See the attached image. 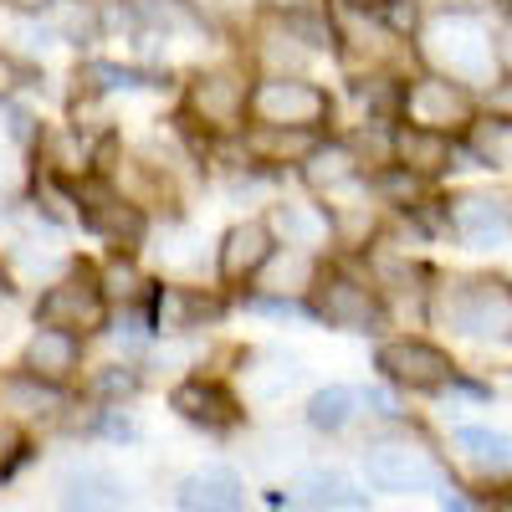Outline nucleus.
Returning a JSON list of instances; mask_svg holds the SVG:
<instances>
[{"mask_svg": "<svg viewBox=\"0 0 512 512\" xmlns=\"http://www.w3.org/2000/svg\"><path fill=\"white\" fill-rule=\"evenodd\" d=\"M21 369L31 374V379H41V384H62L82 369V338H72V333H62V328H36L31 333V344H26V354H21Z\"/></svg>", "mask_w": 512, "mask_h": 512, "instance_id": "obj_16", "label": "nucleus"}, {"mask_svg": "<svg viewBox=\"0 0 512 512\" xmlns=\"http://www.w3.org/2000/svg\"><path fill=\"white\" fill-rule=\"evenodd\" d=\"M451 231L472 251H497L512 241V200L502 195H456L451 200Z\"/></svg>", "mask_w": 512, "mask_h": 512, "instance_id": "obj_13", "label": "nucleus"}, {"mask_svg": "<svg viewBox=\"0 0 512 512\" xmlns=\"http://www.w3.org/2000/svg\"><path fill=\"white\" fill-rule=\"evenodd\" d=\"M328 221H333L338 246H354V251H359V246H369V231H374V221H369V205H354V210L344 205V210H333Z\"/></svg>", "mask_w": 512, "mask_h": 512, "instance_id": "obj_31", "label": "nucleus"}, {"mask_svg": "<svg viewBox=\"0 0 512 512\" xmlns=\"http://www.w3.org/2000/svg\"><path fill=\"white\" fill-rule=\"evenodd\" d=\"M6 400H11L21 415H57V410H62V390H57V384H41V379H31L26 369H21L16 379H6Z\"/></svg>", "mask_w": 512, "mask_h": 512, "instance_id": "obj_27", "label": "nucleus"}, {"mask_svg": "<svg viewBox=\"0 0 512 512\" xmlns=\"http://www.w3.org/2000/svg\"><path fill=\"white\" fill-rule=\"evenodd\" d=\"M441 318L461 338L482 344H512V282L507 277H461L441 297Z\"/></svg>", "mask_w": 512, "mask_h": 512, "instance_id": "obj_2", "label": "nucleus"}, {"mask_svg": "<svg viewBox=\"0 0 512 512\" xmlns=\"http://www.w3.org/2000/svg\"><path fill=\"white\" fill-rule=\"evenodd\" d=\"M36 323L41 328H62L72 338H93L108 328V292L103 277L88 262H72V272L62 282H52L36 297Z\"/></svg>", "mask_w": 512, "mask_h": 512, "instance_id": "obj_4", "label": "nucleus"}, {"mask_svg": "<svg viewBox=\"0 0 512 512\" xmlns=\"http://www.w3.org/2000/svg\"><path fill=\"white\" fill-rule=\"evenodd\" d=\"M277 256V231L267 216H251V221H236L226 236H221V251H216V272L221 282H251L256 272H267Z\"/></svg>", "mask_w": 512, "mask_h": 512, "instance_id": "obj_11", "label": "nucleus"}, {"mask_svg": "<svg viewBox=\"0 0 512 512\" xmlns=\"http://www.w3.org/2000/svg\"><path fill=\"white\" fill-rule=\"evenodd\" d=\"M374 369L390 384H400V390H415V395H441V390H456L461 384L456 359L441 344H425V338H390V344H379Z\"/></svg>", "mask_w": 512, "mask_h": 512, "instance_id": "obj_5", "label": "nucleus"}, {"mask_svg": "<svg viewBox=\"0 0 512 512\" xmlns=\"http://www.w3.org/2000/svg\"><path fill=\"white\" fill-rule=\"evenodd\" d=\"M246 113H251V123H262V128H313V134H323V123L333 118V98H328V88H318L313 77L267 72V77L251 82Z\"/></svg>", "mask_w": 512, "mask_h": 512, "instance_id": "obj_3", "label": "nucleus"}, {"mask_svg": "<svg viewBox=\"0 0 512 512\" xmlns=\"http://www.w3.org/2000/svg\"><path fill=\"white\" fill-rule=\"evenodd\" d=\"M420 57L436 67V77H451V82H492V36L482 31L477 16H436L431 26H420Z\"/></svg>", "mask_w": 512, "mask_h": 512, "instance_id": "obj_1", "label": "nucleus"}, {"mask_svg": "<svg viewBox=\"0 0 512 512\" xmlns=\"http://www.w3.org/2000/svg\"><path fill=\"white\" fill-rule=\"evenodd\" d=\"M359 175H364V164H359L354 144H338V139H328V144L303 164V180H308L313 190H323V195L344 190V185H359Z\"/></svg>", "mask_w": 512, "mask_h": 512, "instance_id": "obj_20", "label": "nucleus"}, {"mask_svg": "<svg viewBox=\"0 0 512 512\" xmlns=\"http://www.w3.org/2000/svg\"><path fill=\"white\" fill-rule=\"evenodd\" d=\"M477 118V98L461 88L451 77H420V82H405V108H400V123L410 128H425V134H472Z\"/></svg>", "mask_w": 512, "mask_h": 512, "instance_id": "obj_7", "label": "nucleus"}, {"mask_svg": "<svg viewBox=\"0 0 512 512\" xmlns=\"http://www.w3.org/2000/svg\"><path fill=\"white\" fill-rule=\"evenodd\" d=\"M77 82H88V88H164L169 72H149V67H123V62H88L77 72Z\"/></svg>", "mask_w": 512, "mask_h": 512, "instance_id": "obj_26", "label": "nucleus"}, {"mask_svg": "<svg viewBox=\"0 0 512 512\" xmlns=\"http://www.w3.org/2000/svg\"><path fill=\"white\" fill-rule=\"evenodd\" d=\"M364 477H369L374 492H395V497L441 492L446 487L441 466L425 451H410V446H369L364 451Z\"/></svg>", "mask_w": 512, "mask_h": 512, "instance_id": "obj_8", "label": "nucleus"}, {"mask_svg": "<svg viewBox=\"0 0 512 512\" xmlns=\"http://www.w3.org/2000/svg\"><path fill=\"white\" fill-rule=\"evenodd\" d=\"M287 507L297 512H338V507H364V492L333 472V466H318V472H303L292 487H287Z\"/></svg>", "mask_w": 512, "mask_h": 512, "instance_id": "obj_19", "label": "nucleus"}, {"mask_svg": "<svg viewBox=\"0 0 512 512\" xmlns=\"http://www.w3.org/2000/svg\"><path fill=\"white\" fill-rule=\"evenodd\" d=\"M364 405H369L374 415H395V400L384 395V390H364Z\"/></svg>", "mask_w": 512, "mask_h": 512, "instance_id": "obj_41", "label": "nucleus"}, {"mask_svg": "<svg viewBox=\"0 0 512 512\" xmlns=\"http://www.w3.org/2000/svg\"><path fill=\"white\" fill-rule=\"evenodd\" d=\"M379 21H384V31H395V36H415L420 31V6L415 0H390V6L379 11Z\"/></svg>", "mask_w": 512, "mask_h": 512, "instance_id": "obj_33", "label": "nucleus"}, {"mask_svg": "<svg viewBox=\"0 0 512 512\" xmlns=\"http://www.w3.org/2000/svg\"><path fill=\"white\" fill-rule=\"evenodd\" d=\"M62 512H123V487L108 472H77L62 487Z\"/></svg>", "mask_w": 512, "mask_h": 512, "instance_id": "obj_21", "label": "nucleus"}, {"mask_svg": "<svg viewBox=\"0 0 512 512\" xmlns=\"http://www.w3.org/2000/svg\"><path fill=\"white\" fill-rule=\"evenodd\" d=\"M169 410H175L180 420H190V425H200V431H210V436L241 425V400L226 390L221 379H205V374L180 379L175 390H169Z\"/></svg>", "mask_w": 512, "mask_h": 512, "instance_id": "obj_12", "label": "nucleus"}, {"mask_svg": "<svg viewBox=\"0 0 512 512\" xmlns=\"http://www.w3.org/2000/svg\"><path fill=\"white\" fill-rule=\"evenodd\" d=\"M139 287H144L139 267H134V262H128V256L118 251L113 262H108V272H103V292H108V303H123V297L134 303V297H139Z\"/></svg>", "mask_w": 512, "mask_h": 512, "instance_id": "obj_30", "label": "nucleus"}, {"mask_svg": "<svg viewBox=\"0 0 512 512\" xmlns=\"http://www.w3.org/2000/svg\"><path fill=\"white\" fill-rule=\"evenodd\" d=\"M31 67H21V62H11L6 52H0V103H11V93L16 88H31Z\"/></svg>", "mask_w": 512, "mask_h": 512, "instance_id": "obj_34", "label": "nucleus"}, {"mask_svg": "<svg viewBox=\"0 0 512 512\" xmlns=\"http://www.w3.org/2000/svg\"><path fill=\"white\" fill-rule=\"evenodd\" d=\"M456 159H461V144H456V139H446V134H425V128H410V123L395 128V164L410 169L415 180H436V175H446V169H456Z\"/></svg>", "mask_w": 512, "mask_h": 512, "instance_id": "obj_17", "label": "nucleus"}, {"mask_svg": "<svg viewBox=\"0 0 512 512\" xmlns=\"http://www.w3.org/2000/svg\"><path fill=\"white\" fill-rule=\"evenodd\" d=\"M246 103H251V88H246L236 72H226V67L195 72L190 88H185V108H190L205 128H216V134H231V128L246 118Z\"/></svg>", "mask_w": 512, "mask_h": 512, "instance_id": "obj_10", "label": "nucleus"}, {"mask_svg": "<svg viewBox=\"0 0 512 512\" xmlns=\"http://www.w3.org/2000/svg\"><path fill=\"white\" fill-rule=\"evenodd\" d=\"M492 57H497V67L512 77V11L497 21V31H492Z\"/></svg>", "mask_w": 512, "mask_h": 512, "instance_id": "obj_36", "label": "nucleus"}, {"mask_svg": "<svg viewBox=\"0 0 512 512\" xmlns=\"http://www.w3.org/2000/svg\"><path fill=\"white\" fill-rule=\"evenodd\" d=\"M6 118H11V134H16L21 144H31V139H36V118H31L26 108H11V103H6Z\"/></svg>", "mask_w": 512, "mask_h": 512, "instance_id": "obj_38", "label": "nucleus"}, {"mask_svg": "<svg viewBox=\"0 0 512 512\" xmlns=\"http://www.w3.org/2000/svg\"><path fill=\"white\" fill-rule=\"evenodd\" d=\"M267 11H282V16H303V11H313V0H262Z\"/></svg>", "mask_w": 512, "mask_h": 512, "instance_id": "obj_39", "label": "nucleus"}, {"mask_svg": "<svg viewBox=\"0 0 512 512\" xmlns=\"http://www.w3.org/2000/svg\"><path fill=\"white\" fill-rule=\"evenodd\" d=\"M436 497H441V507H446V512H472V502H466V497H461L456 487H441Z\"/></svg>", "mask_w": 512, "mask_h": 512, "instance_id": "obj_42", "label": "nucleus"}, {"mask_svg": "<svg viewBox=\"0 0 512 512\" xmlns=\"http://www.w3.org/2000/svg\"><path fill=\"white\" fill-rule=\"evenodd\" d=\"M344 6H349V11H384L390 0H344Z\"/></svg>", "mask_w": 512, "mask_h": 512, "instance_id": "obj_43", "label": "nucleus"}, {"mask_svg": "<svg viewBox=\"0 0 512 512\" xmlns=\"http://www.w3.org/2000/svg\"><path fill=\"white\" fill-rule=\"evenodd\" d=\"M272 231L287 236V246H318L323 236H333V221H328V210H308V205H272Z\"/></svg>", "mask_w": 512, "mask_h": 512, "instance_id": "obj_23", "label": "nucleus"}, {"mask_svg": "<svg viewBox=\"0 0 512 512\" xmlns=\"http://www.w3.org/2000/svg\"><path fill=\"white\" fill-rule=\"evenodd\" d=\"M359 405H364V390H354V384H328V390H318L308 400V425L313 431H344L359 415Z\"/></svg>", "mask_w": 512, "mask_h": 512, "instance_id": "obj_24", "label": "nucleus"}, {"mask_svg": "<svg viewBox=\"0 0 512 512\" xmlns=\"http://www.w3.org/2000/svg\"><path fill=\"white\" fill-rule=\"evenodd\" d=\"M328 139L313 134V128H262V123H251L246 134H241V149L246 159H256L262 169H282V164H297L303 169Z\"/></svg>", "mask_w": 512, "mask_h": 512, "instance_id": "obj_15", "label": "nucleus"}, {"mask_svg": "<svg viewBox=\"0 0 512 512\" xmlns=\"http://www.w3.org/2000/svg\"><path fill=\"white\" fill-rule=\"evenodd\" d=\"M31 456V441L16 420H0V482H11L16 477V466Z\"/></svg>", "mask_w": 512, "mask_h": 512, "instance_id": "obj_32", "label": "nucleus"}, {"mask_svg": "<svg viewBox=\"0 0 512 512\" xmlns=\"http://www.w3.org/2000/svg\"><path fill=\"white\" fill-rule=\"evenodd\" d=\"M308 313L328 328H344V333H369L379 323V292L338 267H318L308 282Z\"/></svg>", "mask_w": 512, "mask_h": 512, "instance_id": "obj_6", "label": "nucleus"}, {"mask_svg": "<svg viewBox=\"0 0 512 512\" xmlns=\"http://www.w3.org/2000/svg\"><path fill=\"white\" fill-rule=\"evenodd\" d=\"M221 313H226V297L210 287H180V282L154 287V328L159 333H195L205 323H216Z\"/></svg>", "mask_w": 512, "mask_h": 512, "instance_id": "obj_14", "label": "nucleus"}, {"mask_svg": "<svg viewBox=\"0 0 512 512\" xmlns=\"http://www.w3.org/2000/svg\"><path fill=\"white\" fill-rule=\"evenodd\" d=\"M369 190L374 195H384V200H390V205H405V210H415L420 200V180L410 175V169H400V164H390V169H379V175L369 180Z\"/></svg>", "mask_w": 512, "mask_h": 512, "instance_id": "obj_28", "label": "nucleus"}, {"mask_svg": "<svg viewBox=\"0 0 512 512\" xmlns=\"http://www.w3.org/2000/svg\"><path fill=\"white\" fill-rule=\"evenodd\" d=\"M6 6H11V11H21V16H47V11L57 6V0H6Z\"/></svg>", "mask_w": 512, "mask_h": 512, "instance_id": "obj_40", "label": "nucleus"}, {"mask_svg": "<svg viewBox=\"0 0 512 512\" xmlns=\"http://www.w3.org/2000/svg\"><path fill=\"white\" fill-rule=\"evenodd\" d=\"M0 190H6V154H0Z\"/></svg>", "mask_w": 512, "mask_h": 512, "instance_id": "obj_44", "label": "nucleus"}, {"mask_svg": "<svg viewBox=\"0 0 512 512\" xmlns=\"http://www.w3.org/2000/svg\"><path fill=\"white\" fill-rule=\"evenodd\" d=\"M175 502L185 512H241L246 507V487H241V477L231 472V466H200V472H190L180 482Z\"/></svg>", "mask_w": 512, "mask_h": 512, "instance_id": "obj_18", "label": "nucleus"}, {"mask_svg": "<svg viewBox=\"0 0 512 512\" xmlns=\"http://www.w3.org/2000/svg\"><path fill=\"white\" fill-rule=\"evenodd\" d=\"M139 384H144V374L134 364H108V369L93 374V395L98 400H128V395H139Z\"/></svg>", "mask_w": 512, "mask_h": 512, "instance_id": "obj_29", "label": "nucleus"}, {"mask_svg": "<svg viewBox=\"0 0 512 512\" xmlns=\"http://www.w3.org/2000/svg\"><path fill=\"white\" fill-rule=\"evenodd\" d=\"M487 113L497 123H512V77H502V82H492V88H487Z\"/></svg>", "mask_w": 512, "mask_h": 512, "instance_id": "obj_35", "label": "nucleus"}, {"mask_svg": "<svg viewBox=\"0 0 512 512\" xmlns=\"http://www.w3.org/2000/svg\"><path fill=\"white\" fill-rule=\"evenodd\" d=\"M77 221L88 226L93 236L118 241V251H128L144 236V210L134 200H123L118 190H108L103 180H82L77 185Z\"/></svg>", "mask_w": 512, "mask_h": 512, "instance_id": "obj_9", "label": "nucleus"}, {"mask_svg": "<svg viewBox=\"0 0 512 512\" xmlns=\"http://www.w3.org/2000/svg\"><path fill=\"white\" fill-rule=\"evenodd\" d=\"M456 451L472 466H482V472H507L512 466V436L507 431H487V425H461Z\"/></svg>", "mask_w": 512, "mask_h": 512, "instance_id": "obj_22", "label": "nucleus"}, {"mask_svg": "<svg viewBox=\"0 0 512 512\" xmlns=\"http://www.w3.org/2000/svg\"><path fill=\"white\" fill-rule=\"evenodd\" d=\"M251 308H256V313H272V318H313L303 303H292V297H256Z\"/></svg>", "mask_w": 512, "mask_h": 512, "instance_id": "obj_37", "label": "nucleus"}, {"mask_svg": "<svg viewBox=\"0 0 512 512\" xmlns=\"http://www.w3.org/2000/svg\"><path fill=\"white\" fill-rule=\"evenodd\" d=\"M461 159H472L477 169H512V123H477Z\"/></svg>", "mask_w": 512, "mask_h": 512, "instance_id": "obj_25", "label": "nucleus"}]
</instances>
